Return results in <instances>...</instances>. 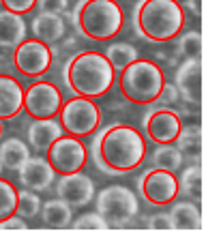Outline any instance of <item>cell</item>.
Returning a JSON list of instances; mask_svg holds the SVG:
<instances>
[{
  "label": "cell",
  "instance_id": "obj_1",
  "mask_svg": "<svg viewBox=\"0 0 221 251\" xmlns=\"http://www.w3.org/2000/svg\"><path fill=\"white\" fill-rule=\"evenodd\" d=\"M95 168L105 176H123L138 170L146 159V140L133 125L112 123L95 131L88 146Z\"/></svg>",
  "mask_w": 221,
  "mask_h": 251
},
{
  "label": "cell",
  "instance_id": "obj_2",
  "mask_svg": "<svg viewBox=\"0 0 221 251\" xmlns=\"http://www.w3.org/2000/svg\"><path fill=\"white\" fill-rule=\"evenodd\" d=\"M62 79H65V86L71 90V95L99 99V97H105L114 86V69L97 50H82L65 62Z\"/></svg>",
  "mask_w": 221,
  "mask_h": 251
},
{
  "label": "cell",
  "instance_id": "obj_3",
  "mask_svg": "<svg viewBox=\"0 0 221 251\" xmlns=\"http://www.w3.org/2000/svg\"><path fill=\"white\" fill-rule=\"evenodd\" d=\"M133 30L148 43H168L180 35L185 11L178 0H138L131 13Z\"/></svg>",
  "mask_w": 221,
  "mask_h": 251
},
{
  "label": "cell",
  "instance_id": "obj_4",
  "mask_svg": "<svg viewBox=\"0 0 221 251\" xmlns=\"http://www.w3.org/2000/svg\"><path fill=\"white\" fill-rule=\"evenodd\" d=\"M71 24L90 41H112L123 32L124 13L116 0H77Z\"/></svg>",
  "mask_w": 221,
  "mask_h": 251
},
{
  "label": "cell",
  "instance_id": "obj_5",
  "mask_svg": "<svg viewBox=\"0 0 221 251\" xmlns=\"http://www.w3.org/2000/svg\"><path fill=\"white\" fill-rule=\"evenodd\" d=\"M163 82H166V75L159 62L150 58H135L121 71L118 90L123 99L133 105H152L157 95L161 93Z\"/></svg>",
  "mask_w": 221,
  "mask_h": 251
},
{
  "label": "cell",
  "instance_id": "obj_6",
  "mask_svg": "<svg viewBox=\"0 0 221 251\" xmlns=\"http://www.w3.org/2000/svg\"><path fill=\"white\" fill-rule=\"evenodd\" d=\"M95 210L107 221L110 227H127L140 213V200L131 187L107 185L93 198Z\"/></svg>",
  "mask_w": 221,
  "mask_h": 251
},
{
  "label": "cell",
  "instance_id": "obj_7",
  "mask_svg": "<svg viewBox=\"0 0 221 251\" xmlns=\"http://www.w3.org/2000/svg\"><path fill=\"white\" fill-rule=\"evenodd\" d=\"M58 123L65 133L75 135V138H88L99 129L103 121V112L97 105L95 99L88 97H75L73 95L69 101H62L58 110Z\"/></svg>",
  "mask_w": 221,
  "mask_h": 251
},
{
  "label": "cell",
  "instance_id": "obj_8",
  "mask_svg": "<svg viewBox=\"0 0 221 251\" xmlns=\"http://www.w3.org/2000/svg\"><path fill=\"white\" fill-rule=\"evenodd\" d=\"M138 193L148 206H170L178 198V180L174 172L150 168L138 178Z\"/></svg>",
  "mask_w": 221,
  "mask_h": 251
},
{
  "label": "cell",
  "instance_id": "obj_9",
  "mask_svg": "<svg viewBox=\"0 0 221 251\" xmlns=\"http://www.w3.org/2000/svg\"><path fill=\"white\" fill-rule=\"evenodd\" d=\"M45 152H48V161L52 165V170L58 176L80 172L86 168L88 161V146L82 142V138H75L69 133H62L58 140H54Z\"/></svg>",
  "mask_w": 221,
  "mask_h": 251
},
{
  "label": "cell",
  "instance_id": "obj_10",
  "mask_svg": "<svg viewBox=\"0 0 221 251\" xmlns=\"http://www.w3.org/2000/svg\"><path fill=\"white\" fill-rule=\"evenodd\" d=\"M183 127L180 112L172 105H155L142 116V131L155 144H172Z\"/></svg>",
  "mask_w": 221,
  "mask_h": 251
},
{
  "label": "cell",
  "instance_id": "obj_11",
  "mask_svg": "<svg viewBox=\"0 0 221 251\" xmlns=\"http://www.w3.org/2000/svg\"><path fill=\"white\" fill-rule=\"evenodd\" d=\"M54 60V52L48 43L39 39H24L13 52V65L22 75L26 77H41L49 71Z\"/></svg>",
  "mask_w": 221,
  "mask_h": 251
},
{
  "label": "cell",
  "instance_id": "obj_12",
  "mask_svg": "<svg viewBox=\"0 0 221 251\" xmlns=\"http://www.w3.org/2000/svg\"><path fill=\"white\" fill-rule=\"evenodd\" d=\"M62 105V93L52 82H32L24 90V112L30 118H54Z\"/></svg>",
  "mask_w": 221,
  "mask_h": 251
},
{
  "label": "cell",
  "instance_id": "obj_13",
  "mask_svg": "<svg viewBox=\"0 0 221 251\" xmlns=\"http://www.w3.org/2000/svg\"><path fill=\"white\" fill-rule=\"evenodd\" d=\"M95 193H97L95 180L88 174H84V170L71 174H60V178L56 180V196L65 200L71 208L88 206L93 202Z\"/></svg>",
  "mask_w": 221,
  "mask_h": 251
},
{
  "label": "cell",
  "instance_id": "obj_14",
  "mask_svg": "<svg viewBox=\"0 0 221 251\" xmlns=\"http://www.w3.org/2000/svg\"><path fill=\"white\" fill-rule=\"evenodd\" d=\"M174 86L185 103L197 107L202 103V62L200 58H185L174 73Z\"/></svg>",
  "mask_w": 221,
  "mask_h": 251
},
{
  "label": "cell",
  "instance_id": "obj_15",
  "mask_svg": "<svg viewBox=\"0 0 221 251\" xmlns=\"http://www.w3.org/2000/svg\"><path fill=\"white\" fill-rule=\"evenodd\" d=\"M18 180L24 189L41 193L54 185L56 172L45 157H28L26 163L18 170Z\"/></svg>",
  "mask_w": 221,
  "mask_h": 251
},
{
  "label": "cell",
  "instance_id": "obj_16",
  "mask_svg": "<svg viewBox=\"0 0 221 251\" xmlns=\"http://www.w3.org/2000/svg\"><path fill=\"white\" fill-rule=\"evenodd\" d=\"M24 110V88L18 77L0 75V121H13Z\"/></svg>",
  "mask_w": 221,
  "mask_h": 251
},
{
  "label": "cell",
  "instance_id": "obj_17",
  "mask_svg": "<svg viewBox=\"0 0 221 251\" xmlns=\"http://www.w3.org/2000/svg\"><path fill=\"white\" fill-rule=\"evenodd\" d=\"M62 133L65 131H62L60 123L54 121V118H32L30 125L26 127L28 144H30L32 151H39V152L48 151L52 146V142L58 140Z\"/></svg>",
  "mask_w": 221,
  "mask_h": 251
},
{
  "label": "cell",
  "instance_id": "obj_18",
  "mask_svg": "<svg viewBox=\"0 0 221 251\" xmlns=\"http://www.w3.org/2000/svg\"><path fill=\"white\" fill-rule=\"evenodd\" d=\"M30 30H32V37L39 39V41L48 45H56L67 35V22L60 13H39L32 20Z\"/></svg>",
  "mask_w": 221,
  "mask_h": 251
},
{
  "label": "cell",
  "instance_id": "obj_19",
  "mask_svg": "<svg viewBox=\"0 0 221 251\" xmlns=\"http://www.w3.org/2000/svg\"><path fill=\"white\" fill-rule=\"evenodd\" d=\"M28 35V24L20 13L0 9V48H18Z\"/></svg>",
  "mask_w": 221,
  "mask_h": 251
},
{
  "label": "cell",
  "instance_id": "obj_20",
  "mask_svg": "<svg viewBox=\"0 0 221 251\" xmlns=\"http://www.w3.org/2000/svg\"><path fill=\"white\" fill-rule=\"evenodd\" d=\"M39 217H41L43 226L52 227V230H67L73 221V208L65 200L54 198V200H48V202L41 204Z\"/></svg>",
  "mask_w": 221,
  "mask_h": 251
},
{
  "label": "cell",
  "instance_id": "obj_21",
  "mask_svg": "<svg viewBox=\"0 0 221 251\" xmlns=\"http://www.w3.org/2000/svg\"><path fill=\"white\" fill-rule=\"evenodd\" d=\"M170 227L172 230H200L202 227V213L196 202H176L170 208Z\"/></svg>",
  "mask_w": 221,
  "mask_h": 251
},
{
  "label": "cell",
  "instance_id": "obj_22",
  "mask_svg": "<svg viewBox=\"0 0 221 251\" xmlns=\"http://www.w3.org/2000/svg\"><path fill=\"white\" fill-rule=\"evenodd\" d=\"M174 146L180 151L183 159L197 163L202 159V129L200 125H183L174 140Z\"/></svg>",
  "mask_w": 221,
  "mask_h": 251
},
{
  "label": "cell",
  "instance_id": "obj_23",
  "mask_svg": "<svg viewBox=\"0 0 221 251\" xmlns=\"http://www.w3.org/2000/svg\"><path fill=\"white\" fill-rule=\"evenodd\" d=\"M30 157V148L24 140L20 138H7L0 142V161H2L4 170H11V172H18L22 165L26 163V159Z\"/></svg>",
  "mask_w": 221,
  "mask_h": 251
},
{
  "label": "cell",
  "instance_id": "obj_24",
  "mask_svg": "<svg viewBox=\"0 0 221 251\" xmlns=\"http://www.w3.org/2000/svg\"><path fill=\"white\" fill-rule=\"evenodd\" d=\"M178 196H185L191 202L202 200V168L197 163H191L178 176Z\"/></svg>",
  "mask_w": 221,
  "mask_h": 251
},
{
  "label": "cell",
  "instance_id": "obj_25",
  "mask_svg": "<svg viewBox=\"0 0 221 251\" xmlns=\"http://www.w3.org/2000/svg\"><path fill=\"white\" fill-rule=\"evenodd\" d=\"M103 56L107 58V62L112 65V69L114 71H123L124 67L131 65L135 58H140L138 50H135L131 43H127V41H112L105 48Z\"/></svg>",
  "mask_w": 221,
  "mask_h": 251
},
{
  "label": "cell",
  "instance_id": "obj_26",
  "mask_svg": "<svg viewBox=\"0 0 221 251\" xmlns=\"http://www.w3.org/2000/svg\"><path fill=\"white\" fill-rule=\"evenodd\" d=\"M183 155L176 146L172 144H157V148L152 151V165L159 170H168V172H178L183 168Z\"/></svg>",
  "mask_w": 221,
  "mask_h": 251
},
{
  "label": "cell",
  "instance_id": "obj_27",
  "mask_svg": "<svg viewBox=\"0 0 221 251\" xmlns=\"http://www.w3.org/2000/svg\"><path fill=\"white\" fill-rule=\"evenodd\" d=\"M176 54L180 58H200L202 54V35L200 30H187L178 35L176 41Z\"/></svg>",
  "mask_w": 221,
  "mask_h": 251
},
{
  "label": "cell",
  "instance_id": "obj_28",
  "mask_svg": "<svg viewBox=\"0 0 221 251\" xmlns=\"http://www.w3.org/2000/svg\"><path fill=\"white\" fill-rule=\"evenodd\" d=\"M43 200L39 198L37 191L22 189L18 191V206H15V215H20L22 219H35L41 210Z\"/></svg>",
  "mask_w": 221,
  "mask_h": 251
},
{
  "label": "cell",
  "instance_id": "obj_29",
  "mask_svg": "<svg viewBox=\"0 0 221 251\" xmlns=\"http://www.w3.org/2000/svg\"><path fill=\"white\" fill-rule=\"evenodd\" d=\"M18 206V189L7 178H0V221L15 213Z\"/></svg>",
  "mask_w": 221,
  "mask_h": 251
},
{
  "label": "cell",
  "instance_id": "obj_30",
  "mask_svg": "<svg viewBox=\"0 0 221 251\" xmlns=\"http://www.w3.org/2000/svg\"><path fill=\"white\" fill-rule=\"evenodd\" d=\"M69 227H73V230H110L107 221L97 210H95V213H84L80 217H73Z\"/></svg>",
  "mask_w": 221,
  "mask_h": 251
},
{
  "label": "cell",
  "instance_id": "obj_31",
  "mask_svg": "<svg viewBox=\"0 0 221 251\" xmlns=\"http://www.w3.org/2000/svg\"><path fill=\"white\" fill-rule=\"evenodd\" d=\"M178 99H180V95H178L176 86H174V84H170V82H163L161 93L157 95L155 103H159V105H174V103H178Z\"/></svg>",
  "mask_w": 221,
  "mask_h": 251
},
{
  "label": "cell",
  "instance_id": "obj_32",
  "mask_svg": "<svg viewBox=\"0 0 221 251\" xmlns=\"http://www.w3.org/2000/svg\"><path fill=\"white\" fill-rule=\"evenodd\" d=\"M35 7L39 9V13H65L69 7V0H37Z\"/></svg>",
  "mask_w": 221,
  "mask_h": 251
},
{
  "label": "cell",
  "instance_id": "obj_33",
  "mask_svg": "<svg viewBox=\"0 0 221 251\" xmlns=\"http://www.w3.org/2000/svg\"><path fill=\"white\" fill-rule=\"evenodd\" d=\"M0 2H2V9L24 15V13H30V11L35 9L37 0H0Z\"/></svg>",
  "mask_w": 221,
  "mask_h": 251
},
{
  "label": "cell",
  "instance_id": "obj_34",
  "mask_svg": "<svg viewBox=\"0 0 221 251\" xmlns=\"http://www.w3.org/2000/svg\"><path fill=\"white\" fill-rule=\"evenodd\" d=\"M146 227H150V230H172L170 227V217L168 213H157L148 217V221H146Z\"/></svg>",
  "mask_w": 221,
  "mask_h": 251
},
{
  "label": "cell",
  "instance_id": "obj_35",
  "mask_svg": "<svg viewBox=\"0 0 221 251\" xmlns=\"http://www.w3.org/2000/svg\"><path fill=\"white\" fill-rule=\"evenodd\" d=\"M0 230H28V224L24 219H22L20 215H11L7 219L0 221Z\"/></svg>",
  "mask_w": 221,
  "mask_h": 251
},
{
  "label": "cell",
  "instance_id": "obj_36",
  "mask_svg": "<svg viewBox=\"0 0 221 251\" xmlns=\"http://www.w3.org/2000/svg\"><path fill=\"white\" fill-rule=\"evenodd\" d=\"M187 9H189L196 18H200L202 15V0H187Z\"/></svg>",
  "mask_w": 221,
  "mask_h": 251
},
{
  "label": "cell",
  "instance_id": "obj_37",
  "mask_svg": "<svg viewBox=\"0 0 221 251\" xmlns=\"http://www.w3.org/2000/svg\"><path fill=\"white\" fill-rule=\"evenodd\" d=\"M2 170H4V168H2V161H0V176H2Z\"/></svg>",
  "mask_w": 221,
  "mask_h": 251
},
{
  "label": "cell",
  "instance_id": "obj_38",
  "mask_svg": "<svg viewBox=\"0 0 221 251\" xmlns=\"http://www.w3.org/2000/svg\"><path fill=\"white\" fill-rule=\"evenodd\" d=\"M0 135H2V121H0Z\"/></svg>",
  "mask_w": 221,
  "mask_h": 251
},
{
  "label": "cell",
  "instance_id": "obj_39",
  "mask_svg": "<svg viewBox=\"0 0 221 251\" xmlns=\"http://www.w3.org/2000/svg\"><path fill=\"white\" fill-rule=\"evenodd\" d=\"M0 7H2V2H0Z\"/></svg>",
  "mask_w": 221,
  "mask_h": 251
}]
</instances>
